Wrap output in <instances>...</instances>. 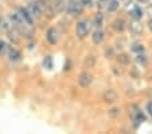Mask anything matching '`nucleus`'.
<instances>
[{
	"mask_svg": "<svg viewBox=\"0 0 152 134\" xmlns=\"http://www.w3.org/2000/svg\"><path fill=\"white\" fill-rule=\"evenodd\" d=\"M93 80H94V77H93V75L89 72V69H83L82 72H80L77 76V84L80 85L81 88H83V90L89 88L90 85H92Z\"/></svg>",
	"mask_w": 152,
	"mask_h": 134,
	"instance_id": "7",
	"label": "nucleus"
},
{
	"mask_svg": "<svg viewBox=\"0 0 152 134\" xmlns=\"http://www.w3.org/2000/svg\"><path fill=\"white\" fill-rule=\"evenodd\" d=\"M12 23H11V19H10L8 14H0V34H4L6 35L10 30L12 29Z\"/></svg>",
	"mask_w": 152,
	"mask_h": 134,
	"instance_id": "14",
	"label": "nucleus"
},
{
	"mask_svg": "<svg viewBox=\"0 0 152 134\" xmlns=\"http://www.w3.org/2000/svg\"><path fill=\"white\" fill-rule=\"evenodd\" d=\"M102 100L108 104H115L118 100V93L116 92L113 88H108V90L104 91L102 93Z\"/></svg>",
	"mask_w": 152,
	"mask_h": 134,
	"instance_id": "15",
	"label": "nucleus"
},
{
	"mask_svg": "<svg viewBox=\"0 0 152 134\" xmlns=\"http://www.w3.org/2000/svg\"><path fill=\"white\" fill-rule=\"evenodd\" d=\"M128 115H129V121H131V125H132L133 130H137L141 125L147 121V113L145 110L140 107L136 103H132V104L128 106Z\"/></svg>",
	"mask_w": 152,
	"mask_h": 134,
	"instance_id": "2",
	"label": "nucleus"
},
{
	"mask_svg": "<svg viewBox=\"0 0 152 134\" xmlns=\"http://www.w3.org/2000/svg\"><path fill=\"white\" fill-rule=\"evenodd\" d=\"M128 33L132 38H139L144 33V24L139 19H131L128 22Z\"/></svg>",
	"mask_w": 152,
	"mask_h": 134,
	"instance_id": "6",
	"label": "nucleus"
},
{
	"mask_svg": "<svg viewBox=\"0 0 152 134\" xmlns=\"http://www.w3.org/2000/svg\"><path fill=\"white\" fill-rule=\"evenodd\" d=\"M144 110H145L147 115H148V117L152 119V100H148V102L145 103V107H144Z\"/></svg>",
	"mask_w": 152,
	"mask_h": 134,
	"instance_id": "24",
	"label": "nucleus"
},
{
	"mask_svg": "<svg viewBox=\"0 0 152 134\" xmlns=\"http://www.w3.org/2000/svg\"><path fill=\"white\" fill-rule=\"evenodd\" d=\"M92 31H93L92 19H89V18H78L74 24L75 38L80 39V41H83V39H86L88 37H90Z\"/></svg>",
	"mask_w": 152,
	"mask_h": 134,
	"instance_id": "3",
	"label": "nucleus"
},
{
	"mask_svg": "<svg viewBox=\"0 0 152 134\" xmlns=\"http://www.w3.org/2000/svg\"><path fill=\"white\" fill-rule=\"evenodd\" d=\"M129 47H131V52L135 53V54H139V53H144L145 52V46H144L141 42H132V44L129 45Z\"/></svg>",
	"mask_w": 152,
	"mask_h": 134,
	"instance_id": "18",
	"label": "nucleus"
},
{
	"mask_svg": "<svg viewBox=\"0 0 152 134\" xmlns=\"http://www.w3.org/2000/svg\"><path fill=\"white\" fill-rule=\"evenodd\" d=\"M117 57H118V58H117L118 64H120V62H123V64H128V62L131 61V60H129V56L125 54V53H120Z\"/></svg>",
	"mask_w": 152,
	"mask_h": 134,
	"instance_id": "23",
	"label": "nucleus"
},
{
	"mask_svg": "<svg viewBox=\"0 0 152 134\" xmlns=\"http://www.w3.org/2000/svg\"><path fill=\"white\" fill-rule=\"evenodd\" d=\"M151 80H152V77H151Z\"/></svg>",
	"mask_w": 152,
	"mask_h": 134,
	"instance_id": "28",
	"label": "nucleus"
},
{
	"mask_svg": "<svg viewBox=\"0 0 152 134\" xmlns=\"http://www.w3.org/2000/svg\"><path fill=\"white\" fill-rule=\"evenodd\" d=\"M92 23H93V29H104L106 23V12L97 10L92 18Z\"/></svg>",
	"mask_w": 152,
	"mask_h": 134,
	"instance_id": "11",
	"label": "nucleus"
},
{
	"mask_svg": "<svg viewBox=\"0 0 152 134\" xmlns=\"http://www.w3.org/2000/svg\"><path fill=\"white\" fill-rule=\"evenodd\" d=\"M50 4H51L53 10H54L55 15H59L65 11V4H66V0H49Z\"/></svg>",
	"mask_w": 152,
	"mask_h": 134,
	"instance_id": "16",
	"label": "nucleus"
},
{
	"mask_svg": "<svg viewBox=\"0 0 152 134\" xmlns=\"http://www.w3.org/2000/svg\"><path fill=\"white\" fill-rule=\"evenodd\" d=\"M11 23L14 27H16L24 39L31 41L35 37V26L37 22L34 21V18L30 15L28 10L26 8V6H16L11 12L8 14Z\"/></svg>",
	"mask_w": 152,
	"mask_h": 134,
	"instance_id": "1",
	"label": "nucleus"
},
{
	"mask_svg": "<svg viewBox=\"0 0 152 134\" xmlns=\"http://www.w3.org/2000/svg\"><path fill=\"white\" fill-rule=\"evenodd\" d=\"M151 0H136V3H139V4H147V3H149Z\"/></svg>",
	"mask_w": 152,
	"mask_h": 134,
	"instance_id": "27",
	"label": "nucleus"
},
{
	"mask_svg": "<svg viewBox=\"0 0 152 134\" xmlns=\"http://www.w3.org/2000/svg\"><path fill=\"white\" fill-rule=\"evenodd\" d=\"M85 4L82 3V0H66L65 4V11L63 14L67 15L69 18H80L85 11Z\"/></svg>",
	"mask_w": 152,
	"mask_h": 134,
	"instance_id": "4",
	"label": "nucleus"
},
{
	"mask_svg": "<svg viewBox=\"0 0 152 134\" xmlns=\"http://www.w3.org/2000/svg\"><path fill=\"white\" fill-rule=\"evenodd\" d=\"M147 26H148L149 31L152 33V18H149V19H148V22H147Z\"/></svg>",
	"mask_w": 152,
	"mask_h": 134,
	"instance_id": "26",
	"label": "nucleus"
},
{
	"mask_svg": "<svg viewBox=\"0 0 152 134\" xmlns=\"http://www.w3.org/2000/svg\"><path fill=\"white\" fill-rule=\"evenodd\" d=\"M6 37H7V39H8L10 44L15 45V46L20 45L22 39H23V35H22V33H20L19 30L16 29V27H12V29L6 34Z\"/></svg>",
	"mask_w": 152,
	"mask_h": 134,
	"instance_id": "12",
	"label": "nucleus"
},
{
	"mask_svg": "<svg viewBox=\"0 0 152 134\" xmlns=\"http://www.w3.org/2000/svg\"><path fill=\"white\" fill-rule=\"evenodd\" d=\"M105 57L108 60H112V58H115V57H117V56H116V47L115 46H109V47H106L105 49Z\"/></svg>",
	"mask_w": 152,
	"mask_h": 134,
	"instance_id": "22",
	"label": "nucleus"
},
{
	"mask_svg": "<svg viewBox=\"0 0 152 134\" xmlns=\"http://www.w3.org/2000/svg\"><path fill=\"white\" fill-rule=\"evenodd\" d=\"M6 58L8 60L10 64H19V62L23 60V53H22L20 49H18L15 45L10 44V47H8V52H7Z\"/></svg>",
	"mask_w": 152,
	"mask_h": 134,
	"instance_id": "9",
	"label": "nucleus"
},
{
	"mask_svg": "<svg viewBox=\"0 0 152 134\" xmlns=\"http://www.w3.org/2000/svg\"><path fill=\"white\" fill-rule=\"evenodd\" d=\"M90 39H92V44L94 46H100L104 44V41L106 39V31L105 27L104 29H93L92 34H90Z\"/></svg>",
	"mask_w": 152,
	"mask_h": 134,
	"instance_id": "10",
	"label": "nucleus"
},
{
	"mask_svg": "<svg viewBox=\"0 0 152 134\" xmlns=\"http://www.w3.org/2000/svg\"><path fill=\"white\" fill-rule=\"evenodd\" d=\"M45 39L50 46H57L61 39V31L57 26H49L45 31Z\"/></svg>",
	"mask_w": 152,
	"mask_h": 134,
	"instance_id": "5",
	"label": "nucleus"
},
{
	"mask_svg": "<svg viewBox=\"0 0 152 134\" xmlns=\"http://www.w3.org/2000/svg\"><path fill=\"white\" fill-rule=\"evenodd\" d=\"M8 47H10V42H7L3 38H0V58H6Z\"/></svg>",
	"mask_w": 152,
	"mask_h": 134,
	"instance_id": "19",
	"label": "nucleus"
},
{
	"mask_svg": "<svg viewBox=\"0 0 152 134\" xmlns=\"http://www.w3.org/2000/svg\"><path fill=\"white\" fill-rule=\"evenodd\" d=\"M42 65L46 70H53V68H54V61H53L51 56L50 54L45 56V57H43V61H42Z\"/></svg>",
	"mask_w": 152,
	"mask_h": 134,
	"instance_id": "20",
	"label": "nucleus"
},
{
	"mask_svg": "<svg viewBox=\"0 0 152 134\" xmlns=\"http://www.w3.org/2000/svg\"><path fill=\"white\" fill-rule=\"evenodd\" d=\"M110 29L113 30V33L121 35L128 30V22L125 21V18L123 16H116L112 22H110Z\"/></svg>",
	"mask_w": 152,
	"mask_h": 134,
	"instance_id": "8",
	"label": "nucleus"
},
{
	"mask_svg": "<svg viewBox=\"0 0 152 134\" xmlns=\"http://www.w3.org/2000/svg\"><path fill=\"white\" fill-rule=\"evenodd\" d=\"M128 15L131 19H139V21H141L144 18V15H145V11H144V8L141 7V4L135 3L128 10Z\"/></svg>",
	"mask_w": 152,
	"mask_h": 134,
	"instance_id": "13",
	"label": "nucleus"
},
{
	"mask_svg": "<svg viewBox=\"0 0 152 134\" xmlns=\"http://www.w3.org/2000/svg\"><path fill=\"white\" fill-rule=\"evenodd\" d=\"M108 114L110 117H118L120 115V108H110V110H108Z\"/></svg>",
	"mask_w": 152,
	"mask_h": 134,
	"instance_id": "25",
	"label": "nucleus"
},
{
	"mask_svg": "<svg viewBox=\"0 0 152 134\" xmlns=\"http://www.w3.org/2000/svg\"><path fill=\"white\" fill-rule=\"evenodd\" d=\"M96 64V58L94 56H86L85 61H83V68L85 69H90V68H93Z\"/></svg>",
	"mask_w": 152,
	"mask_h": 134,
	"instance_id": "21",
	"label": "nucleus"
},
{
	"mask_svg": "<svg viewBox=\"0 0 152 134\" xmlns=\"http://www.w3.org/2000/svg\"><path fill=\"white\" fill-rule=\"evenodd\" d=\"M135 62L137 65H140L141 68L147 67V64H148V57H147L145 52H144V53H139V54H135Z\"/></svg>",
	"mask_w": 152,
	"mask_h": 134,
	"instance_id": "17",
	"label": "nucleus"
}]
</instances>
